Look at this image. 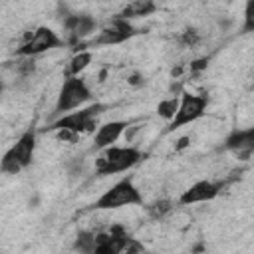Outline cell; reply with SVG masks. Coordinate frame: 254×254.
I'll return each mask as SVG.
<instances>
[{"label": "cell", "instance_id": "obj_11", "mask_svg": "<svg viewBox=\"0 0 254 254\" xmlns=\"http://www.w3.org/2000/svg\"><path fill=\"white\" fill-rule=\"evenodd\" d=\"M224 147L240 157L254 155V127L250 129H234L226 139Z\"/></svg>", "mask_w": 254, "mask_h": 254}, {"label": "cell", "instance_id": "obj_21", "mask_svg": "<svg viewBox=\"0 0 254 254\" xmlns=\"http://www.w3.org/2000/svg\"><path fill=\"white\" fill-rule=\"evenodd\" d=\"M189 141H190V137H189V135H185V137H181V139H179V145H177L175 149H177V151H181V149H185V147L189 145Z\"/></svg>", "mask_w": 254, "mask_h": 254}, {"label": "cell", "instance_id": "obj_4", "mask_svg": "<svg viewBox=\"0 0 254 254\" xmlns=\"http://www.w3.org/2000/svg\"><path fill=\"white\" fill-rule=\"evenodd\" d=\"M141 202H143L141 190L133 185L131 177H123L113 187H109L93 202V206L97 210H113V208H121V206H135V204H141Z\"/></svg>", "mask_w": 254, "mask_h": 254}, {"label": "cell", "instance_id": "obj_9", "mask_svg": "<svg viewBox=\"0 0 254 254\" xmlns=\"http://www.w3.org/2000/svg\"><path fill=\"white\" fill-rule=\"evenodd\" d=\"M220 183H212V181H196L192 183L189 189L183 190V194L179 196V204H196V202H210L220 194Z\"/></svg>", "mask_w": 254, "mask_h": 254}, {"label": "cell", "instance_id": "obj_2", "mask_svg": "<svg viewBox=\"0 0 254 254\" xmlns=\"http://www.w3.org/2000/svg\"><path fill=\"white\" fill-rule=\"evenodd\" d=\"M34 151H36V129L30 127L4 153L2 163H0L2 173L4 175H18L26 167H30L32 161H34Z\"/></svg>", "mask_w": 254, "mask_h": 254}, {"label": "cell", "instance_id": "obj_7", "mask_svg": "<svg viewBox=\"0 0 254 254\" xmlns=\"http://www.w3.org/2000/svg\"><path fill=\"white\" fill-rule=\"evenodd\" d=\"M208 99L206 95H198V93H190V91H181V101H179V109L175 113V117L169 121V131H177L185 125H190L194 121H198L204 111H206Z\"/></svg>", "mask_w": 254, "mask_h": 254}, {"label": "cell", "instance_id": "obj_17", "mask_svg": "<svg viewBox=\"0 0 254 254\" xmlns=\"http://www.w3.org/2000/svg\"><path fill=\"white\" fill-rule=\"evenodd\" d=\"M171 210H173V202L167 200V198L155 200V202L149 206V214H151V218H163V216L169 214Z\"/></svg>", "mask_w": 254, "mask_h": 254}, {"label": "cell", "instance_id": "obj_1", "mask_svg": "<svg viewBox=\"0 0 254 254\" xmlns=\"http://www.w3.org/2000/svg\"><path fill=\"white\" fill-rule=\"evenodd\" d=\"M145 159V155L137 149V147H105L101 149L99 157L95 159V173L105 177V175H117V173H125L129 169H133L137 163H141Z\"/></svg>", "mask_w": 254, "mask_h": 254}, {"label": "cell", "instance_id": "obj_8", "mask_svg": "<svg viewBox=\"0 0 254 254\" xmlns=\"http://www.w3.org/2000/svg\"><path fill=\"white\" fill-rule=\"evenodd\" d=\"M135 34H137V30L131 24V20H125V18L115 14V18H111L107 22V26H103L99 30V34L93 40V44H97V46H117V44L127 42Z\"/></svg>", "mask_w": 254, "mask_h": 254}, {"label": "cell", "instance_id": "obj_6", "mask_svg": "<svg viewBox=\"0 0 254 254\" xmlns=\"http://www.w3.org/2000/svg\"><path fill=\"white\" fill-rule=\"evenodd\" d=\"M62 46V38L48 26H40L34 32H28L20 48H16L18 58H36L40 54H46L54 48Z\"/></svg>", "mask_w": 254, "mask_h": 254}, {"label": "cell", "instance_id": "obj_16", "mask_svg": "<svg viewBox=\"0 0 254 254\" xmlns=\"http://www.w3.org/2000/svg\"><path fill=\"white\" fill-rule=\"evenodd\" d=\"M75 250L79 252H95V234L91 232H79L73 244Z\"/></svg>", "mask_w": 254, "mask_h": 254}, {"label": "cell", "instance_id": "obj_13", "mask_svg": "<svg viewBox=\"0 0 254 254\" xmlns=\"http://www.w3.org/2000/svg\"><path fill=\"white\" fill-rule=\"evenodd\" d=\"M153 12H157V4L153 0H131L129 4H125L121 8V12L117 16H121L125 20H133V18L151 16Z\"/></svg>", "mask_w": 254, "mask_h": 254}, {"label": "cell", "instance_id": "obj_18", "mask_svg": "<svg viewBox=\"0 0 254 254\" xmlns=\"http://www.w3.org/2000/svg\"><path fill=\"white\" fill-rule=\"evenodd\" d=\"M242 32H244V34L254 32V0H246V6H244V24H242Z\"/></svg>", "mask_w": 254, "mask_h": 254}, {"label": "cell", "instance_id": "obj_3", "mask_svg": "<svg viewBox=\"0 0 254 254\" xmlns=\"http://www.w3.org/2000/svg\"><path fill=\"white\" fill-rule=\"evenodd\" d=\"M91 89L85 83V79H81L79 75H69L64 79L58 99H56V107H54V115H64L69 113L73 109H79L81 105H85L87 101H91Z\"/></svg>", "mask_w": 254, "mask_h": 254}, {"label": "cell", "instance_id": "obj_15", "mask_svg": "<svg viewBox=\"0 0 254 254\" xmlns=\"http://www.w3.org/2000/svg\"><path fill=\"white\" fill-rule=\"evenodd\" d=\"M179 101H181L179 95H173V97H167V99L159 101V105H157V113H159L163 119L171 121V119L175 117L177 109H179Z\"/></svg>", "mask_w": 254, "mask_h": 254}, {"label": "cell", "instance_id": "obj_10", "mask_svg": "<svg viewBox=\"0 0 254 254\" xmlns=\"http://www.w3.org/2000/svg\"><path fill=\"white\" fill-rule=\"evenodd\" d=\"M127 127H129V123L127 121H119V119L117 121H107V123L99 125L97 131H95V137H93V149L101 151L105 147L115 145L119 141V137L125 133Z\"/></svg>", "mask_w": 254, "mask_h": 254}, {"label": "cell", "instance_id": "obj_22", "mask_svg": "<svg viewBox=\"0 0 254 254\" xmlns=\"http://www.w3.org/2000/svg\"><path fill=\"white\" fill-rule=\"evenodd\" d=\"M129 83H131V85H139V83H143V79H141V75H137V73H135V75H131Z\"/></svg>", "mask_w": 254, "mask_h": 254}, {"label": "cell", "instance_id": "obj_12", "mask_svg": "<svg viewBox=\"0 0 254 254\" xmlns=\"http://www.w3.org/2000/svg\"><path fill=\"white\" fill-rule=\"evenodd\" d=\"M71 42H77V40H83L87 38L89 34L95 32L97 28V20L89 14H73V16H67L65 22H64Z\"/></svg>", "mask_w": 254, "mask_h": 254}, {"label": "cell", "instance_id": "obj_14", "mask_svg": "<svg viewBox=\"0 0 254 254\" xmlns=\"http://www.w3.org/2000/svg\"><path fill=\"white\" fill-rule=\"evenodd\" d=\"M91 60H93L91 50H77V52L71 56V60L67 62L65 77H69V75H79L81 71H85L87 65L91 64Z\"/></svg>", "mask_w": 254, "mask_h": 254}, {"label": "cell", "instance_id": "obj_5", "mask_svg": "<svg viewBox=\"0 0 254 254\" xmlns=\"http://www.w3.org/2000/svg\"><path fill=\"white\" fill-rule=\"evenodd\" d=\"M105 111V105L103 103H93L89 107H83L79 111H69V113H64L60 117H56L52 121V125L48 127L50 131H60V129H67V131H73L75 135L79 133H89L95 129L97 125V117Z\"/></svg>", "mask_w": 254, "mask_h": 254}, {"label": "cell", "instance_id": "obj_20", "mask_svg": "<svg viewBox=\"0 0 254 254\" xmlns=\"http://www.w3.org/2000/svg\"><path fill=\"white\" fill-rule=\"evenodd\" d=\"M206 67H208V58H198V60L190 62V65H189L190 73H198V71H202Z\"/></svg>", "mask_w": 254, "mask_h": 254}, {"label": "cell", "instance_id": "obj_19", "mask_svg": "<svg viewBox=\"0 0 254 254\" xmlns=\"http://www.w3.org/2000/svg\"><path fill=\"white\" fill-rule=\"evenodd\" d=\"M181 42H183L185 46H194V44L198 42V32L192 30V28H187V30L183 32V36H181Z\"/></svg>", "mask_w": 254, "mask_h": 254}]
</instances>
